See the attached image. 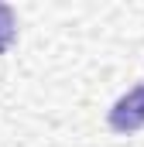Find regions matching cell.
<instances>
[{
  "label": "cell",
  "mask_w": 144,
  "mask_h": 147,
  "mask_svg": "<svg viewBox=\"0 0 144 147\" xmlns=\"http://www.w3.org/2000/svg\"><path fill=\"white\" fill-rule=\"evenodd\" d=\"M107 123L113 134H137L144 127V82L113 103V110L107 113Z\"/></svg>",
  "instance_id": "obj_1"
},
{
  "label": "cell",
  "mask_w": 144,
  "mask_h": 147,
  "mask_svg": "<svg viewBox=\"0 0 144 147\" xmlns=\"http://www.w3.org/2000/svg\"><path fill=\"white\" fill-rule=\"evenodd\" d=\"M14 38H17V17H14V7L0 3V55L14 45Z\"/></svg>",
  "instance_id": "obj_2"
}]
</instances>
